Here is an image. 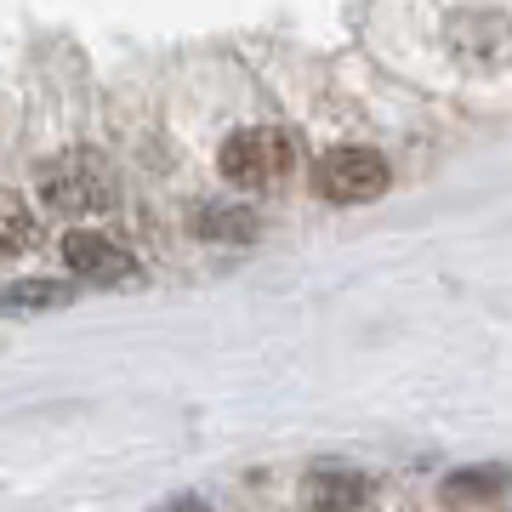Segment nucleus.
<instances>
[{
  "label": "nucleus",
  "instance_id": "nucleus-3",
  "mask_svg": "<svg viewBox=\"0 0 512 512\" xmlns=\"http://www.w3.org/2000/svg\"><path fill=\"white\" fill-rule=\"evenodd\" d=\"M63 256H69L74 279H92V285H131V279L143 274L131 251H120V245L103 239V234H86V228H74V234L63 239Z\"/></svg>",
  "mask_w": 512,
  "mask_h": 512
},
{
  "label": "nucleus",
  "instance_id": "nucleus-4",
  "mask_svg": "<svg viewBox=\"0 0 512 512\" xmlns=\"http://www.w3.org/2000/svg\"><path fill=\"white\" fill-rule=\"evenodd\" d=\"M40 188H46V205H52V211H86V205H103V177H97L92 160L52 165V171L40 177Z\"/></svg>",
  "mask_w": 512,
  "mask_h": 512
},
{
  "label": "nucleus",
  "instance_id": "nucleus-2",
  "mask_svg": "<svg viewBox=\"0 0 512 512\" xmlns=\"http://www.w3.org/2000/svg\"><path fill=\"white\" fill-rule=\"evenodd\" d=\"M313 188L330 205H365L387 188V160L376 148H330L325 160L313 165Z\"/></svg>",
  "mask_w": 512,
  "mask_h": 512
},
{
  "label": "nucleus",
  "instance_id": "nucleus-6",
  "mask_svg": "<svg viewBox=\"0 0 512 512\" xmlns=\"http://www.w3.org/2000/svg\"><path fill=\"white\" fill-rule=\"evenodd\" d=\"M74 302V285L69 279H18L0 291V313H52V308H69Z\"/></svg>",
  "mask_w": 512,
  "mask_h": 512
},
{
  "label": "nucleus",
  "instance_id": "nucleus-9",
  "mask_svg": "<svg viewBox=\"0 0 512 512\" xmlns=\"http://www.w3.org/2000/svg\"><path fill=\"white\" fill-rule=\"evenodd\" d=\"M154 512H211V507H205L200 495H177V501H160Z\"/></svg>",
  "mask_w": 512,
  "mask_h": 512
},
{
  "label": "nucleus",
  "instance_id": "nucleus-7",
  "mask_svg": "<svg viewBox=\"0 0 512 512\" xmlns=\"http://www.w3.org/2000/svg\"><path fill=\"white\" fill-rule=\"evenodd\" d=\"M507 484H512L507 467H467V473L444 478V495L450 501H495V495H507Z\"/></svg>",
  "mask_w": 512,
  "mask_h": 512
},
{
  "label": "nucleus",
  "instance_id": "nucleus-1",
  "mask_svg": "<svg viewBox=\"0 0 512 512\" xmlns=\"http://www.w3.org/2000/svg\"><path fill=\"white\" fill-rule=\"evenodd\" d=\"M217 165H222V177L239 183V188H274V183L291 177L296 137L279 131V126H245V131H234V137L222 143Z\"/></svg>",
  "mask_w": 512,
  "mask_h": 512
},
{
  "label": "nucleus",
  "instance_id": "nucleus-8",
  "mask_svg": "<svg viewBox=\"0 0 512 512\" xmlns=\"http://www.w3.org/2000/svg\"><path fill=\"white\" fill-rule=\"evenodd\" d=\"M194 228H200V239H251L256 217L251 211H239V205H211V211L194 217Z\"/></svg>",
  "mask_w": 512,
  "mask_h": 512
},
{
  "label": "nucleus",
  "instance_id": "nucleus-5",
  "mask_svg": "<svg viewBox=\"0 0 512 512\" xmlns=\"http://www.w3.org/2000/svg\"><path fill=\"white\" fill-rule=\"evenodd\" d=\"M370 501V478L348 473V467H319L308 473V507L319 512H359Z\"/></svg>",
  "mask_w": 512,
  "mask_h": 512
}]
</instances>
